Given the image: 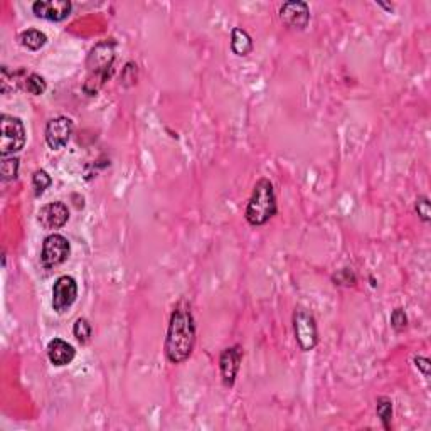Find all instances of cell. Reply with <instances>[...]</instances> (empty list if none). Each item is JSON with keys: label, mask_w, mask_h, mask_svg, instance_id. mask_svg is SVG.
<instances>
[{"label": "cell", "mask_w": 431, "mask_h": 431, "mask_svg": "<svg viewBox=\"0 0 431 431\" xmlns=\"http://www.w3.org/2000/svg\"><path fill=\"white\" fill-rule=\"evenodd\" d=\"M231 49L236 56H248L253 51V39L244 29L235 28L231 34Z\"/></svg>", "instance_id": "9a60e30c"}, {"label": "cell", "mask_w": 431, "mask_h": 431, "mask_svg": "<svg viewBox=\"0 0 431 431\" xmlns=\"http://www.w3.org/2000/svg\"><path fill=\"white\" fill-rule=\"evenodd\" d=\"M37 221L46 231L61 230L69 221V209L64 202H49L42 206L37 214Z\"/></svg>", "instance_id": "30bf717a"}, {"label": "cell", "mask_w": 431, "mask_h": 431, "mask_svg": "<svg viewBox=\"0 0 431 431\" xmlns=\"http://www.w3.org/2000/svg\"><path fill=\"white\" fill-rule=\"evenodd\" d=\"M415 211L418 214V218L421 219L423 223L431 221V209H430V199L426 196H420L415 201Z\"/></svg>", "instance_id": "7402d4cb"}, {"label": "cell", "mask_w": 431, "mask_h": 431, "mask_svg": "<svg viewBox=\"0 0 431 431\" xmlns=\"http://www.w3.org/2000/svg\"><path fill=\"white\" fill-rule=\"evenodd\" d=\"M17 86L28 91L29 95L41 96L46 91L47 83L37 73H28L25 69H17Z\"/></svg>", "instance_id": "5bb4252c"}, {"label": "cell", "mask_w": 431, "mask_h": 431, "mask_svg": "<svg viewBox=\"0 0 431 431\" xmlns=\"http://www.w3.org/2000/svg\"><path fill=\"white\" fill-rule=\"evenodd\" d=\"M74 123L71 118L68 117H56L52 120L47 122L46 131H44V137H46V143L51 150H61L68 145L69 138L73 135Z\"/></svg>", "instance_id": "52a82bcc"}, {"label": "cell", "mask_w": 431, "mask_h": 431, "mask_svg": "<svg viewBox=\"0 0 431 431\" xmlns=\"http://www.w3.org/2000/svg\"><path fill=\"white\" fill-rule=\"evenodd\" d=\"M25 145V126L20 118L2 115V135H0V153L2 157L14 155Z\"/></svg>", "instance_id": "277c9868"}, {"label": "cell", "mask_w": 431, "mask_h": 431, "mask_svg": "<svg viewBox=\"0 0 431 431\" xmlns=\"http://www.w3.org/2000/svg\"><path fill=\"white\" fill-rule=\"evenodd\" d=\"M196 346V322L191 307L179 302L170 315L165 337V358L172 364H182L191 358Z\"/></svg>", "instance_id": "6da1fadb"}, {"label": "cell", "mask_w": 431, "mask_h": 431, "mask_svg": "<svg viewBox=\"0 0 431 431\" xmlns=\"http://www.w3.org/2000/svg\"><path fill=\"white\" fill-rule=\"evenodd\" d=\"M78 298V283L73 276L63 275L54 281L52 287V309L58 314H63L76 302Z\"/></svg>", "instance_id": "ba28073f"}, {"label": "cell", "mask_w": 431, "mask_h": 431, "mask_svg": "<svg viewBox=\"0 0 431 431\" xmlns=\"http://www.w3.org/2000/svg\"><path fill=\"white\" fill-rule=\"evenodd\" d=\"M115 47L117 42L113 39L100 41L91 47L86 58L88 78L83 85V91L88 96H95L103 88L113 73V63H115Z\"/></svg>", "instance_id": "7a4b0ae2"}, {"label": "cell", "mask_w": 431, "mask_h": 431, "mask_svg": "<svg viewBox=\"0 0 431 431\" xmlns=\"http://www.w3.org/2000/svg\"><path fill=\"white\" fill-rule=\"evenodd\" d=\"M413 362H415V366H416L418 369H420L421 374H423L425 377H430L431 362H430V359H428V358H423V355H416V358H415V360H413Z\"/></svg>", "instance_id": "d4e9b609"}, {"label": "cell", "mask_w": 431, "mask_h": 431, "mask_svg": "<svg viewBox=\"0 0 431 431\" xmlns=\"http://www.w3.org/2000/svg\"><path fill=\"white\" fill-rule=\"evenodd\" d=\"M51 184H52L51 175L47 174L44 169H39L33 174V189H34V194H36V197L42 196L44 192H46V189L51 187Z\"/></svg>", "instance_id": "ffe728a7"}, {"label": "cell", "mask_w": 431, "mask_h": 431, "mask_svg": "<svg viewBox=\"0 0 431 431\" xmlns=\"http://www.w3.org/2000/svg\"><path fill=\"white\" fill-rule=\"evenodd\" d=\"M332 280L336 281V285H344V287H350V285H354L355 281H358L354 271L350 270V268H342V270H338L337 273L332 276Z\"/></svg>", "instance_id": "cb8c5ba5"}, {"label": "cell", "mask_w": 431, "mask_h": 431, "mask_svg": "<svg viewBox=\"0 0 431 431\" xmlns=\"http://www.w3.org/2000/svg\"><path fill=\"white\" fill-rule=\"evenodd\" d=\"M74 355H76L74 347L69 342L63 341V338H52L47 344V358H49L52 366H68V364L73 362Z\"/></svg>", "instance_id": "4fadbf2b"}, {"label": "cell", "mask_w": 431, "mask_h": 431, "mask_svg": "<svg viewBox=\"0 0 431 431\" xmlns=\"http://www.w3.org/2000/svg\"><path fill=\"white\" fill-rule=\"evenodd\" d=\"M137 79H138V66L135 63H126L122 71V78H120L122 85L125 88L134 86L135 83H137Z\"/></svg>", "instance_id": "44dd1931"}, {"label": "cell", "mask_w": 431, "mask_h": 431, "mask_svg": "<svg viewBox=\"0 0 431 431\" xmlns=\"http://www.w3.org/2000/svg\"><path fill=\"white\" fill-rule=\"evenodd\" d=\"M71 2L69 0H37L33 4L34 16L39 19L51 22H61L71 14Z\"/></svg>", "instance_id": "7c38bea8"}, {"label": "cell", "mask_w": 431, "mask_h": 431, "mask_svg": "<svg viewBox=\"0 0 431 431\" xmlns=\"http://www.w3.org/2000/svg\"><path fill=\"white\" fill-rule=\"evenodd\" d=\"M19 165L20 160L14 155L2 157V164H0V174H2V180L7 182V180H14L19 175Z\"/></svg>", "instance_id": "ac0fdd59"}, {"label": "cell", "mask_w": 431, "mask_h": 431, "mask_svg": "<svg viewBox=\"0 0 431 431\" xmlns=\"http://www.w3.org/2000/svg\"><path fill=\"white\" fill-rule=\"evenodd\" d=\"M376 413L377 418L381 420L382 428L386 431H391V428H393V401H391L388 396H381V398H377Z\"/></svg>", "instance_id": "e0dca14e"}, {"label": "cell", "mask_w": 431, "mask_h": 431, "mask_svg": "<svg viewBox=\"0 0 431 431\" xmlns=\"http://www.w3.org/2000/svg\"><path fill=\"white\" fill-rule=\"evenodd\" d=\"M276 214V197L273 184L268 179H259L254 184L252 197L246 206L244 218L252 226H265Z\"/></svg>", "instance_id": "3957f363"}, {"label": "cell", "mask_w": 431, "mask_h": 431, "mask_svg": "<svg viewBox=\"0 0 431 431\" xmlns=\"http://www.w3.org/2000/svg\"><path fill=\"white\" fill-rule=\"evenodd\" d=\"M280 19L290 29L303 30L310 22V8L307 2H302V0L285 2L280 8Z\"/></svg>", "instance_id": "9c48e42d"}, {"label": "cell", "mask_w": 431, "mask_h": 431, "mask_svg": "<svg viewBox=\"0 0 431 431\" xmlns=\"http://www.w3.org/2000/svg\"><path fill=\"white\" fill-rule=\"evenodd\" d=\"M241 360H243V349L241 346H232L223 350L219 359V369H221V379L226 388H232L236 382L237 372H240Z\"/></svg>", "instance_id": "8fae6325"}, {"label": "cell", "mask_w": 431, "mask_h": 431, "mask_svg": "<svg viewBox=\"0 0 431 431\" xmlns=\"http://www.w3.org/2000/svg\"><path fill=\"white\" fill-rule=\"evenodd\" d=\"M391 327H393L396 332H403L404 329L408 327V315L401 307L394 309L393 314H391Z\"/></svg>", "instance_id": "603a6c76"}, {"label": "cell", "mask_w": 431, "mask_h": 431, "mask_svg": "<svg viewBox=\"0 0 431 431\" xmlns=\"http://www.w3.org/2000/svg\"><path fill=\"white\" fill-rule=\"evenodd\" d=\"M293 332L298 346L303 353L315 349L319 344V331H317L315 317L305 309H297L293 314Z\"/></svg>", "instance_id": "5b68a950"}, {"label": "cell", "mask_w": 431, "mask_h": 431, "mask_svg": "<svg viewBox=\"0 0 431 431\" xmlns=\"http://www.w3.org/2000/svg\"><path fill=\"white\" fill-rule=\"evenodd\" d=\"M71 253V244H69L68 237L63 235H49L44 240L42 252H41V261L44 268H54L63 265L66 259L69 258Z\"/></svg>", "instance_id": "8992f818"}, {"label": "cell", "mask_w": 431, "mask_h": 431, "mask_svg": "<svg viewBox=\"0 0 431 431\" xmlns=\"http://www.w3.org/2000/svg\"><path fill=\"white\" fill-rule=\"evenodd\" d=\"M19 41L25 49L29 51H39L44 44L47 42V36L39 29H28L24 33H20Z\"/></svg>", "instance_id": "2e32d148"}, {"label": "cell", "mask_w": 431, "mask_h": 431, "mask_svg": "<svg viewBox=\"0 0 431 431\" xmlns=\"http://www.w3.org/2000/svg\"><path fill=\"white\" fill-rule=\"evenodd\" d=\"M73 333L79 344H88L91 338V333H93V327H91L90 320L85 319V317H79L73 325Z\"/></svg>", "instance_id": "d6986e66"}]
</instances>
